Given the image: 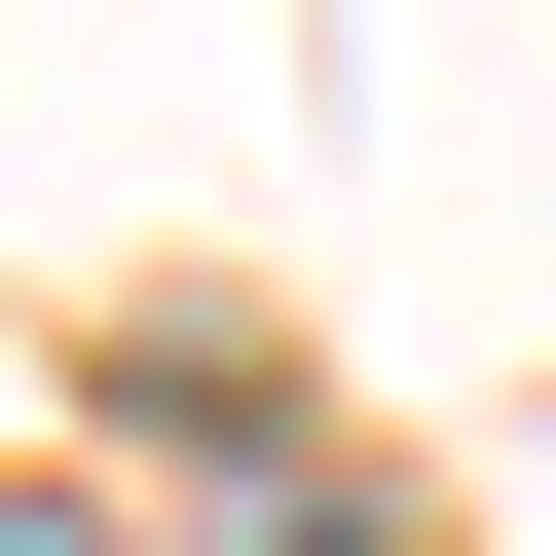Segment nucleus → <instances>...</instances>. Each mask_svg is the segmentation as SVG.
Returning a JSON list of instances; mask_svg holds the SVG:
<instances>
[{"label":"nucleus","instance_id":"1","mask_svg":"<svg viewBox=\"0 0 556 556\" xmlns=\"http://www.w3.org/2000/svg\"><path fill=\"white\" fill-rule=\"evenodd\" d=\"M0 556H112V519H38V482H0Z\"/></svg>","mask_w":556,"mask_h":556},{"label":"nucleus","instance_id":"2","mask_svg":"<svg viewBox=\"0 0 556 556\" xmlns=\"http://www.w3.org/2000/svg\"><path fill=\"white\" fill-rule=\"evenodd\" d=\"M260 556H371V519H260Z\"/></svg>","mask_w":556,"mask_h":556}]
</instances>
